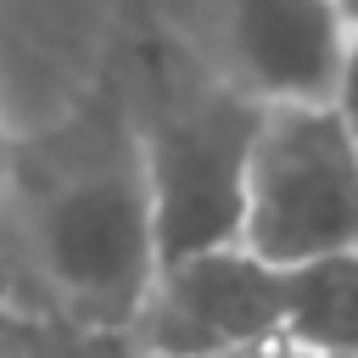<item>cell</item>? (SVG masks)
<instances>
[{
	"label": "cell",
	"mask_w": 358,
	"mask_h": 358,
	"mask_svg": "<svg viewBox=\"0 0 358 358\" xmlns=\"http://www.w3.org/2000/svg\"><path fill=\"white\" fill-rule=\"evenodd\" d=\"M336 106H341V117H347V134H352V145H358V39H352V50H347V67H341V78H336Z\"/></svg>",
	"instance_id": "cell-10"
},
{
	"label": "cell",
	"mask_w": 358,
	"mask_h": 358,
	"mask_svg": "<svg viewBox=\"0 0 358 358\" xmlns=\"http://www.w3.org/2000/svg\"><path fill=\"white\" fill-rule=\"evenodd\" d=\"M56 358H168L157 347H145L129 324L123 330H95V324H67V341Z\"/></svg>",
	"instance_id": "cell-7"
},
{
	"label": "cell",
	"mask_w": 358,
	"mask_h": 358,
	"mask_svg": "<svg viewBox=\"0 0 358 358\" xmlns=\"http://www.w3.org/2000/svg\"><path fill=\"white\" fill-rule=\"evenodd\" d=\"M0 358H39V352H34V341L17 330V319H11V313H0Z\"/></svg>",
	"instance_id": "cell-11"
},
{
	"label": "cell",
	"mask_w": 358,
	"mask_h": 358,
	"mask_svg": "<svg viewBox=\"0 0 358 358\" xmlns=\"http://www.w3.org/2000/svg\"><path fill=\"white\" fill-rule=\"evenodd\" d=\"M17 162H22V134H17V123H11V112H6V101H0V201H6L11 185H17Z\"/></svg>",
	"instance_id": "cell-9"
},
{
	"label": "cell",
	"mask_w": 358,
	"mask_h": 358,
	"mask_svg": "<svg viewBox=\"0 0 358 358\" xmlns=\"http://www.w3.org/2000/svg\"><path fill=\"white\" fill-rule=\"evenodd\" d=\"M241 241L274 263L358 246V145L336 95L263 101Z\"/></svg>",
	"instance_id": "cell-3"
},
{
	"label": "cell",
	"mask_w": 358,
	"mask_h": 358,
	"mask_svg": "<svg viewBox=\"0 0 358 358\" xmlns=\"http://www.w3.org/2000/svg\"><path fill=\"white\" fill-rule=\"evenodd\" d=\"M162 28L263 101L336 95L358 22L341 0H157Z\"/></svg>",
	"instance_id": "cell-4"
},
{
	"label": "cell",
	"mask_w": 358,
	"mask_h": 358,
	"mask_svg": "<svg viewBox=\"0 0 358 358\" xmlns=\"http://www.w3.org/2000/svg\"><path fill=\"white\" fill-rule=\"evenodd\" d=\"M129 330L168 358H263L285 330L280 263L246 241L168 257Z\"/></svg>",
	"instance_id": "cell-5"
},
{
	"label": "cell",
	"mask_w": 358,
	"mask_h": 358,
	"mask_svg": "<svg viewBox=\"0 0 358 358\" xmlns=\"http://www.w3.org/2000/svg\"><path fill=\"white\" fill-rule=\"evenodd\" d=\"M22 263H17V246H11V229H6V213H0V313H11L17 308V296H22Z\"/></svg>",
	"instance_id": "cell-8"
},
{
	"label": "cell",
	"mask_w": 358,
	"mask_h": 358,
	"mask_svg": "<svg viewBox=\"0 0 358 358\" xmlns=\"http://www.w3.org/2000/svg\"><path fill=\"white\" fill-rule=\"evenodd\" d=\"M0 213L22 280L45 296L50 313L95 330L134 324L162 268V235L129 106H78L45 129V173L28 179L17 168Z\"/></svg>",
	"instance_id": "cell-1"
},
{
	"label": "cell",
	"mask_w": 358,
	"mask_h": 358,
	"mask_svg": "<svg viewBox=\"0 0 358 358\" xmlns=\"http://www.w3.org/2000/svg\"><path fill=\"white\" fill-rule=\"evenodd\" d=\"M129 112L151 179L162 263L201 246L241 241L246 168H252L263 95L218 73L173 34H162V45L145 56Z\"/></svg>",
	"instance_id": "cell-2"
},
{
	"label": "cell",
	"mask_w": 358,
	"mask_h": 358,
	"mask_svg": "<svg viewBox=\"0 0 358 358\" xmlns=\"http://www.w3.org/2000/svg\"><path fill=\"white\" fill-rule=\"evenodd\" d=\"M341 6H347V17H352V22H358V0H341Z\"/></svg>",
	"instance_id": "cell-13"
},
{
	"label": "cell",
	"mask_w": 358,
	"mask_h": 358,
	"mask_svg": "<svg viewBox=\"0 0 358 358\" xmlns=\"http://www.w3.org/2000/svg\"><path fill=\"white\" fill-rule=\"evenodd\" d=\"M280 285H285L280 347L358 352V246L280 263Z\"/></svg>",
	"instance_id": "cell-6"
},
{
	"label": "cell",
	"mask_w": 358,
	"mask_h": 358,
	"mask_svg": "<svg viewBox=\"0 0 358 358\" xmlns=\"http://www.w3.org/2000/svg\"><path fill=\"white\" fill-rule=\"evenodd\" d=\"M263 358H358V352H324V347H274Z\"/></svg>",
	"instance_id": "cell-12"
}]
</instances>
